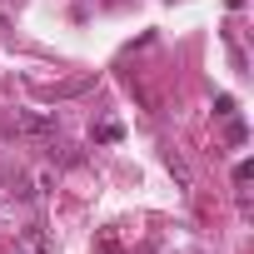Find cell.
Here are the masks:
<instances>
[{"instance_id": "6da1fadb", "label": "cell", "mask_w": 254, "mask_h": 254, "mask_svg": "<svg viewBox=\"0 0 254 254\" xmlns=\"http://www.w3.org/2000/svg\"><path fill=\"white\" fill-rule=\"evenodd\" d=\"M10 130H15V135H25V140H55L60 125H55V115H50V110H20V115L10 120Z\"/></svg>"}, {"instance_id": "7a4b0ae2", "label": "cell", "mask_w": 254, "mask_h": 254, "mask_svg": "<svg viewBox=\"0 0 254 254\" xmlns=\"http://www.w3.org/2000/svg\"><path fill=\"white\" fill-rule=\"evenodd\" d=\"M15 254H55V244H50V234H45L40 224H30V229H20Z\"/></svg>"}, {"instance_id": "3957f363", "label": "cell", "mask_w": 254, "mask_h": 254, "mask_svg": "<svg viewBox=\"0 0 254 254\" xmlns=\"http://www.w3.org/2000/svg\"><path fill=\"white\" fill-rule=\"evenodd\" d=\"M95 80L85 75V80H65V85H55V90H45V100H65V95H80V90H90Z\"/></svg>"}, {"instance_id": "277c9868", "label": "cell", "mask_w": 254, "mask_h": 254, "mask_svg": "<svg viewBox=\"0 0 254 254\" xmlns=\"http://www.w3.org/2000/svg\"><path fill=\"white\" fill-rule=\"evenodd\" d=\"M244 140H249L244 120H234V115H229V125H224V145H244Z\"/></svg>"}, {"instance_id": "5b68a950", "label": "cell", "mask_w": 254, "mask_h": 254, "mask_svg": "<svg viewBox=\"0 0 254 254\" xmlns=\"http://www.w3.org/2000/svg\"><path fill=\"white\" fill-rule=\"evenodd\" d=\"M120 135H125V130H120L115 120H105V125H95V140H100V145H115Z\"/></svg>"}, {"instance_id": "8992f818", "label": "cell", "mask_w": 254, "mask_h": 254, "mask_svg": "<svg viewBox=\"0 0 254 254\" xmlns=\"http://www.w3.org/2000/svg\"><path fill=\"white\" fill-rule=\"evenodd\" d=\"M214 115H219V120H229V115H234V100H229V95H219V100H214Z\"/></svg>"}, {"instance_id": "52a82bcc", "label": "cell", "mask_w": 254, "mask_h": 254, "mask_svg": "<svg viewBox=\"0 0 254 254\" xmlns=\"http://www.w3.org/2000/svg\"><path fill=\"white\" fill-rule=\"evenodd\" d=\"M249 175H254V165H249V160H244V165H234V185H239V190L249 185Z\"/></svg>"}, {"instance_id": "ba28073f", "label": "cell", "mask_w": 254, "mask_h": 254, "mask_svg": "<svg viewBox=\"0 0 254 254\" xmlns=\"http://www.w3.org/2000/svg\"><path fill=\"white\" fill-rule=\"evenodd\" d=\"M170 170H175V180H180V185H185V190H190V170H185V165H180V160H175V155H170Z\"/></svg>"}, {"instance_id": "9c48e42d", "label": "cell", "mask_w": 254, "mask_h": 254, "mask_svg": "<svg viewBox=\"0 0 254 254\" xmlns=\"http://www.w3.org/2000/svg\"><path fill=\"white\" fill-rule=\"evenodd\" d=\"M224 5H229V10H239V5H244V0H224Z\"/></svg>"}]
</instances>
